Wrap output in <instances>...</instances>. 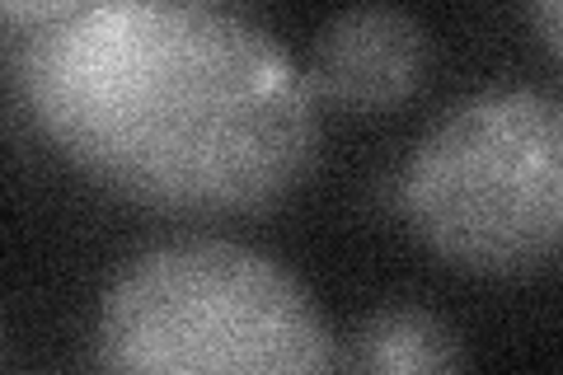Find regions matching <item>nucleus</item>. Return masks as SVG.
I'll return each mask as SVG.
<instances>
[{
	"label": "nucleus",
	"mask_w": 563,
	"mask_h": 375,
	"mask_svg": "<svg viewBox=\"0 0 563 375\" xmlns=\"http://www.w3.org/2000/svg\"><path fill=\"white\" fill-rule=\"evenodd\" d=\"M20 95L80 174L155 211H268L320 159V103L291 52L198 0H76L29 29Z\"/></svg>",
	"instance_id": "obj_1"
},
{
	"label": "nucleus",
	"mask_w": 563,
	"mask_h": 375,
	"mask_svg": "<svg viewBox=\"0 0 563 375\" xmlns=\"http://www.w3.org/2000/svg\"><path fill=\"white\" fill-rule=\"evenodd\" d=\"M99 366L141 375H320L339 366L324 310L277 258L235 240L136 254L99 306Z\"/></svg>",
	"instance_id": "obj_2"
},
{
	"label": "nucleus",
	"mask_w": 563,
	"mask_h": 375,
	"mask_svg": "<svg viewBox=\"0 0 563 375\" xmlns=\"http://www.w3.org/2000/svg\"><path fill=\"white\" fill-rule=\"evenodd\" d=\"M399 207L437 258L474 277H526L563 240V109L544 89L455 103L413 146Z\"/></svg>",
	"instance_id": "obj_3"
},
{
	"label": "nucleus",
	"mask_w": 563,
	"mask_h": 375,
	"mask_svg": "<svg viewBox=\"0 0 563 375\" xmlns=\"http://www.w3.org/2000/svg\"><path fill=\"white\" fill-rule=\"evenodd\" d=\"M432 70V38L409 10L366 0L320 29L306 66L314 103L343 113H390L409 103Z\"/></svg>",
	"instance_id": "obj_4"
},
{
	"label": "nucleus",
	"mask_w": 563,
	"mask_h": 375,
	"mask_svg": "<svg viewBox=\"0 0 563 375\" xmlns=\"http://www.w3.org/2000/svg\"><path fill=\"white\" fill-rule=\"evenodd\" d=\"M347 366L376 375H442L470 366V352L446 319L422 306H385L352 333Z\"/></svg>",
	"instance_id": "obj_5"
},
{
	"label": "nucleus",
	"mask_w": 563,
	"mask_h": 375,
	"mask_svg": "<svg viewBox=\"0 0 563 375\" xmlns=\"http://www.w3.org/2000/svg\"><path fill=\"white\" fill-rule=\"evenodd\" d=\"M76 0H0V24L10 29H38L47 20L66 14Z\"/></svg>",
	"instance_id": "obj_6"
},
{
	"label": "nucleus",
	"mask_w": 563,
	"mask_h": 375,
	"mask_svg": "<svg viewBox=\"0 0 563 375\" xmlns=\"http://www.w3.org/2000/svg\"><path fill=\"white\" fill-rule=\"evenodd\" d=\"M536 24H540V38L550 47V57L563 52V0H536Z\"/></svg>",
	"instance_id": "obj_7"
}]
</instances>
